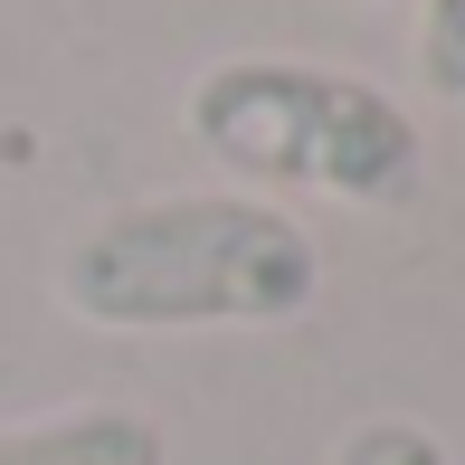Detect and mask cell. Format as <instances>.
<instances>
[{
	"label": "cell",
	"mask_w": 465,
	"mask_h": 465,
	"mask_svg": "<svg viewBox=\"0 0 465 465\" xmlns=\"http://www.w3.org/2000/svg\"><path fill=\"white\" fill-rule=\"evenodd\" d=\"M323 294V247L304 219L247 190H181L95 219L57 266V304L104 332H228L294 323Z\"/></svg>",
	"instance_id": "1"
},
{
	"label": "cell",
	"mask_w": 465,
	"mask_h": 465,
	"mask_svg": "<svg viewBox=\"0 0 465 465\" xmlns=\"http://www.w3.org/2000/svg\"><path fill=\"white\" fill-rule=\"evenodd\" d=\"M190 143L228 181L313 190L342 209H399L428 172V143L371 76L304 57H219L190 86Z\"/></svg>",
	"instance_id": "2"
},
{
	"label": "cell",
	"mask_w": 465,
	"mask_h": 465,
	"mask_svg": "<svg viewBox=\"0 0 465 465\" xmlns=\"http://www.w3.org/2000/svg\"><path fill=\"white\" fill-rule=\"evenodd\" d=\"M0 465H162L143 409H57L38 428H0Z\"/></svg>",
	"instance_id": "3"
},
{
	"label": "cell",
	"mask_w": 465,
	"mask_h": 465,
	"mask_svg": "<svg viewBox=\"0 0 465 465\" xmlns=\"http://www.w3.org/2000/svg\"><path fill=\"white\" fill-rule=\"evenodd\" d=\"M418 76H428V95L465 104V0H428L418 10Z\"/></svg>",
	"instance_id": "4"
},
{
	"label": "cell",
	"mask_w": 465,
	"mask_h": 465,
	"mask_svg": "<svg viewBox=\"0 0 465 465\" xmlns=\"http://www.w3.org/2000/svg\"><path fill=\"white\" fill-rule=\"evenodd\" d=\"M332 465H447V447H437L428 428H409V418H361Z\"/></svg>",
	"instance_id": "5"
},
{
	"label": "cell",
	"mask_w": 465,
	"mask_h": 465,
	"mask_svg": "<svg viewBox=\"0 0 465 465\" xmlns=\"http://www.w3.org/2000/svg\"><path fill=\"white\" fill-rule=\"evenodd\" d=\"M371 10H380V0H371Z\"/></svg>",
	"instance_id": "6"
}]
</instances>
